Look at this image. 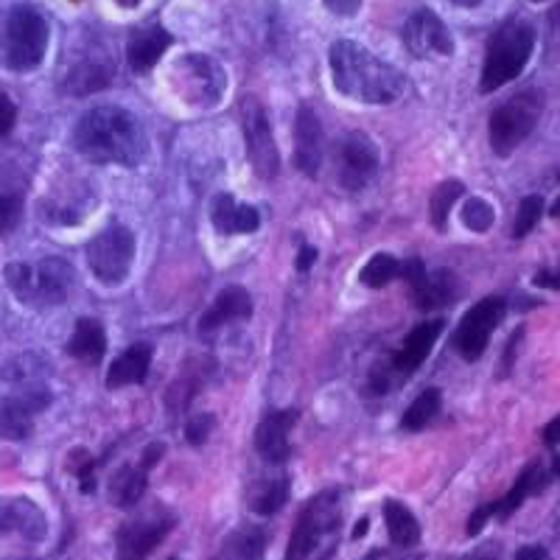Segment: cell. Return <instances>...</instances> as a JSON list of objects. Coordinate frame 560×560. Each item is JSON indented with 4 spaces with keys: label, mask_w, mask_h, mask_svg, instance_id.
Returning <instances> with one entry per match:
<instances>
[{
    "label": "cell",
    "mask_w": 560,
    "mask_h": 560,
    "mask_svg": "<svg viewBox=\"0 0 560 560\" xmlns=\"http://www.w3.org/2000/svg\"><path fill=\"white\" fill-rule=\"evenodd\" d=\"M294 423H298L294 409H278V412L264 415V420L255 429V452L272 465L287 463L289 454H292L289 432H292Z\"/></svg>",
    "instance_id": "d6986e66"
},
{
    "label": "cell",
    "mask_w": 560,
    "mask_h": 560,
    "mask_svg": "<svg viewBox=\"0 0 560 560\" xmlns=\"http://www.w3.org/2000/svg\"><path fill=\"white\" fill-rule=\"evenodd\" d=\"M135 253H138V242H135L132 230L124 228V224L102 230L84 247L90 272L96 275V280L104 287H121L132 272Z\"/></svg>",
    "instance_id": "ba28073f"
},
{
    "label": "cell",
    "mask_w": 560,
    "mask_h": 560,
    "mask_svg": "<svg viewBox=\"0 0 560 560\" xmlns=\"http://www.w3.org/2000/svg\"><path fill=\"white\" fill-rule=\"evenodd\" d=\"M499 555H502V547H499V544H482V547H477L474 552L465 555L463 560H499Z\"/></svg>",
    "instance_id": "7bdbcfd3"
},
{
    "label": "cell",
    "mask_w": 560,
    "mask_h": 560,
    "mask_svg": "<svg viewBox=\"0 0 560 560\" xmlns=\"http://www.w3.org/2000/svg\"><path fill=\"white\" fill-rule=\"evenodd\" d=\"M328 62H331V82L337 93L353 102L393 104L407 90V77L401 70L350 39H339L331 45Z\"/></svg>",
    "instance_id": "7a4b0ae2"
},
{
    "label": "cell",
    "mask_w": 560,
    "mask_h": 560,
    "mask_svg": "<svg viewBox=\"0 0 560 560\" xmlns=\"http://www.w3.org/2000/svg\"><path fill=\"white\" fill-rule=\"evenodd\" d=\"M535 283L538 287H547V289H558V278L552 272H538L535 275Z\"/></svg>",
    "instance_id": "7dc6e473"
},
{
    "label": "cell",
    "mask_w": 560,
    "mask_h": 560,
    "mask_svg": "<svg viewBox=\"0 0 560 560\" xmlns=\"http://www.w3.org/2000/svg\"><path fill=\"white\" fill-rule=\"evenodd\" d=\"M493 222H497V210H493V205L485 202L482 197H471L463 205V224L471 233H488Z\"/></svg>",
    "instance_id": "d590c367"
},
{
    "label": "cell",
    "mask_w": 560,
    "mask_h": 560,
    "mask_svg": "<svg viewBox=\"0 0 560 560\" xmlns=\"http://www.w3.org/2000/svg\"><path fill=\"white\" fill-rule=\"evenodd\" d=\"M368 524H370V518L362 516V522L357 524V529H353V535H350V538H353V541H359V538H364V535H368Z\"/></svg>",
    "instance_id": "c3c4849f"
},
{
    "label": "cell",
    "mask_w": 560,
    "mask_h": 560,
    "mask_svg": "<svg viewBox=\"0 0 560 560\" xmlns=\"http://www.w3.org/2000/svg\"><path fill=\"white\" fill-rule=\"evenodd\" d=\"M325 7L331 9L334 14H342V18H350V14H357L359 7H362V0H323Z\"/></svg>",
    "instance_id": "b9f144b4"
},
{
    "label": "cell",
    "mask_w": 560,
    "mask_h": 560,
    "mask_svg": "<svg viewBox=\"0 0 560 560\" xmlns=\"http://www.w3.org/2000/svg\"><path fill=\"white\" fill-rule=\"evenodd\" d=\"M289 493H292L289 477L261 479V482L249 490V510L258 513V516H275V513H280V510L287 508Z\"/></svg>",
    "instance_id": "4dcf8cb0"
},
{
    "label": "cell",
    "mask_w": 560,
    "mask_h": 560,
    "mask_svg": "<svg viewBox=\"0 0 560 560\" xmlns=\"http://www.w3.org/2000/svg\"><path fill=\"white\" fill-rule=\"evenodd\" d=\"M544 213V199L541 197H524L522 205H518L516 222H513V238H524L527 233H533L541 222Z\"/></svg>",
    "instance_id": "8d00e7d4"
},
{
    "label": "cell",
    "mask_w": 560,
    "mask_h": 560,
    "mask_svg": "<svg viewBox=\"0 0 560 560\" xmlns=\"http://www.w3.org/2000/svg\"><path fill=\"white\" fill-rule=\"evenodd\" d=\"M497 510H499V502L479 504V508L474 510L471 516H468V524H465V535H468V538H477V535L485 529V524H488L490 518L497 516Z\"/></svg>",
    "instance_id": "ab89813d"
},
{
    "label": "cell",
    "mask_w": 560,
    "mask_h": 560,
    "mask_svg": "<svg viewBox=\"0 0 560 560\" xmlns=\"http://www.w3.org/2000/svg\"><path fill=\"white\" fill-rule=\"evenodd\" d=\"M314 261H317V249L308 247V244H303L298 253V269L300 272H308V269L314 267Z\"/></svg>",
    "instance_id": "f6af8a7d"
},
{
    "label": "cell",
    "mask_w": 560,
    "mask_h": 560,
    "mask_svg": "<svg viewBox=\"0 0 560 560\" xmlns=\"http://www.w3.org/2000/svg\"><path fill=\"white\" fill-rule=\"evenodd\" d=\"M294 163L306 177H317L323 168V124H319L317 113L308 104L298 109V121H294Z\"/></svg>",
    "instance_id": "ffe728a7"
},
{
    "label": "cell",
    "mask_w": 560,
    "mask_h": 560,
    "mask_svg": "<svg viewBox=\"0 0 560 560\" xmlns=\"http://www.w3.org/2000/svg\"><path fill=\"white\" fill-rule=\"evenodd\" d=\"M172 34L160 23H147V26L135 28L127 43V57L135 73H149L158 65V59L172 48Z\"/></svg>",
    "instance_id": "7402d4cb"
},
{
    "label": "cell",
    "mask_w": 560,
    "mask_h": 560,
    "mask_svg": "<svg viewBox=\"0 0 560 560\" xmlns=\"http://www.w3.org/2000/svg\"><path fill=\"white\" fill-rule=\"evenodd\" d=\"M409 292L415 298V306L432 312V308L448 306L457 298V278L448 269H434V272H423V278L409 287Z\"/></svg>",
    "instance_id": "484cf974"
},
{
    "label": "cell",
    "mask_w": 560,
    "mask_h": 560,
    "mask_svg": "<svg viewBox=\"0 0 560 560\" xmlns=\"http://www.w3.org/2000/svg\"><path fill=\"white\" fill-rule=\"evenodd\" d=\"M407 51L415 59L427 57H452L454 54V37L448 32V26L429 9H420L412 18L407 20L401 34Z\"/></svg>",
    "instance_id": "2e32d148"
},
{
    "label": "cell",
    "mask_w": 560,
    "mask_h": 560,
    "mask_svg": "<svg viewBox=\"0 0 560 560\" xmlns=\"http://www.w3.org/2000/svg\"><path fill=\"white\" fill-rule=\"evenodd\" d=\"M177 527V516L166 504H154L135 518L124 522L115 533L118 560H147Z\"/></svg>",
    "instance_id": "30bf717a"
},
{
    "label": "cell",
    "mask_w": 560,
    "mask_h": 560,
    "mask_svg": "<svg viewBox=\"0 0 560 560\" xmlns=\"http://www.w3.org/2000/svg\"><path fill=\"white\" fill-rule=\"evenodd\" d=\"M3 278H7V287L12 289L14 298L32 308L59 306L77 287V269H73L70 261L59 258V255H48V258L37 264H7Z\"/></svg>",
    "instance_id": "3957f363"
},
{
    "label": "cell",
    "mask_w": 560,
    "mask_h": 560,
    "mask_svg": "<svg viewBox=\"0 0 560 560\" xmlns=\"http://www.w3.org/2000/svg\"><path fill=\"white\" fill-rule=\"evenodd\" d=\"M558 429H560V418H552L547 423V429H544V443H547L552 452H555V446H558Z\"/></svg>",
    "instance_id": "bcb514c9"
},
{
    "label": "cell",
    "mask_w": 560,
    "mask_h": 560,
    "mask_svg": "<svg viewBox=\"0 0 560 560\" xmlns=\"http://www.w3.org/2000/svg\"><path fill=\"white\" fill-rule=\"evenodd\" d=\"M339 185L345 191L359 194L370 185L378 172V149L364 132H350L339 140L337 147Z\"/></svg>",
    "instance_id": "4fadbf2b"
},
{
    "label": "cell",
    "mask_w": 560,
    "mask_h": 560,
    "mask_svg": "<svg viewBox=\"0 0 560 560\" xmlns=\"http://www.w3.org/2000/svg\"><path fill=\"white\" fill-rule=\"evenodd\" d=\"M269 535L264 527H242L222 541L217 560H264Z\"/></svg>",
    "instance_id": "f546056e"
},
{
    "label": "cell",
    "mask_w": 560,
    "mask_h": 560,
    "mask_svg": "<svg viewBox=\"0 0 560 560\" xmlns=\"http://www.w3.org/2000/svg\"><path fill=\"white\" fill-rule=\"evenodd\" d=\"M73 147L90 163H115L135 168L143 163L149 138L143 124L124 107H96L79 118Z\"/></svg>",
    "instance_id": "6da1fadb"
},
{
    "label": "cell",
    "mask_w": 560,
    "mask_h": 560,
    "mask_svg": "<svg viewBox=\"0 0 560 560\" xmlns=\"http://www.w3.org/2000/svg\"><path fill=\"white\" fill-rule=\"evenodd\" d=\"M465 185L459 179H446V183H440L438 188L432 191V199H429V213H432V224L438 230H446L448 224V213L457 205V199L463 197Z\"/></svg>",
    "instance_id": "836d02e7"
},
{
    "label": "cell",
    "mask_w": 560,
    "mask_h": 560,
    "mask_svg": "<svg viewBox=\"0 0 560 560\" xmlns=\"http://www.w3.org/2000/svg\"><path fill=\"white\" fill-rule=\"evenodd\" d=\"M535 51V28L527 20H508L504 26L490 34L488 48H485L482 62V93H497L504 84H510L522 70L527 68L529 57Z\"/></svg>",
    "instance_id": "277c9868"
},
{
    "label": "cell",
    "mask_w": 560,
    "mask_h": 560,
    "mask_svg": "<svg viewBox=\"0 0 560 560\" xmlns=\"http://www.w3.org/2000/svg\"><path fill=\"white\" fill-rule=\"evenodd\" d=\"M242 132L255 174L261 179L278 177L280 152L278 143H275L272 124H269V115L267 109L261 107V102L253 96L242 98Z\"/></svg>",
    "instance_id": "8fae6325"
},
{
    "label": "cell",
    "mask_w": 560,
    "mask_h": 560,
    "mask_svg": "<svg viewBox=\"0 0 560 560\" xmlns=\"http://www.w3.org/2000/svg\"><path fill=\"white\" fill-rule=\"evenodd\" d=\"M452 3H457V7H479V3H482V0H452Z\"/></svg>",
    "instance_id": "681fc988"
},
{
    "label": "cell",
    "mask_w": 560,
    "mask_h": 560,
    "mask_svg": "<svg viewBox=\"0 0 560 560\" xmlns=\"http://www.w3.org/2000/svg\"><path fill=\"white\" fill-rule=\"evenodd\" d=\"M210 222L219 236H236V233H255L261 228V213L253 205H238L233 194H219L210 205Z\"/></svg>",
    "instance_id": "603a6c76"
},
{
    "label": "cell",
    "mask_w": 560,
    "mask_h": 560,
    "mask_svg": "<svg viewBox=\"0 0 560 560\" xmlns=\"http://www.w3.org/2000/svg\"><path fill=\"white\" fill-rule=\"evenodd\" d=\"M48 535V516L34 499H0V538H20L26 544H43Z\"/></svg>",
    "instance_id": "e0dca14e"
},
{
    "label": "cell",
    "mask_w": 560,
    "mask_h": 560,
    "mask_svg": "<svg viewBox=\"0 0 560 560\" xmlns=\"http://www.w3.org/2000/svg\"><path fill=\"white\" fill-rule=\"evenodd\" d=\"M504 314H508V303L504 298H485L479 300L471 312H465V317L459 319L457 334H454V348H457L459 357L465 362H477L482 359V353L488 350L490 337L502 325Z\"/></svg>",
    "instance_id": "7c38bea8"
},
{
    "label": "cell",
    "mask_w": 560,
    "mask_h": 560,
    "mask_svg": "<svg viewBox=\"0 0 560 560\" xmlns=\"http://www.w3.org/2000/svg\"><path fill=\"white\" fill-rule=\"evenodd\" d=\"M544 115V90H522L518 96H513L510 102H504L502 107L493 109L488 124V138L490 149L499 154V158H510L522 147L524 140L533 135V129L538 127Z\"/></svg>",
    "instance_id": "52a82bcc"
},
{
    "label": "cell",
    "mask_w": 560,
    "mask_h": 560,
    "mask_svg": "<svg viewBox=\"0 0 560 560\" xmlns=\"http://www.w3.org/2000/svg\"><path fill=\"white\" fill-rule=\"evenodd\" d=\"M384 524H387V535L393 547L412 549L420 544L423 529H420L418 516L404 502H395V499L384 502Z\"/></svg>",
    "instance_id": "f1b7e54d"
},
{
    "label": "cell",
    "mask_w": 560,
    "mask_h": 560,
    "mask_svg": "<svg viewBox=\"0 0 560 560\" xmlns=\"http://www.w3.org/2000/svg\"><path fill=\"white\" fill-rule=\"evenodd\" d=\"M23 205H26V194L0 179V230L3 233L18 228L23 219Z\"/></svg>",
    "instance_id": "e575fe53"
},
{
    "label": "cell",
    "mask_w": 560,
    "mask_h": 560,
    "mask_svg": "<svg viewBox=\"0 0 560 560\" xmlns=\"http://www.w3.org/2000/svg\"><path fill=\"white\" fill-rule=\"evenodd\" d=\"M443 328H446L443 319H427V323L415 325L412 331L407 334V339H404V342L398 345V350L389 357V362L384 364V368L389 370V376H393L395 382L412 376L415 370L429 359V353H432V348L438 345Z\"/></svg>",
    "instance_id": "ac0fdd59"
},
{
    "label": "cell",
    "mask_w": 560,
    "mask_h": 560,
    "mask_svg": "<svg viewBox=\"0 0 560 560\" xmlns=\"http://www.w3.org/2000/svg\"><path fill=\"white\" fill-rule=\"evenodd\" d=\"M51 404V393L39 384H26L20 393L0 401V438L9 443L28 440L34 432V418Z\"/></svg>",
    "instance_id": "5bb4252c"
},
{
    "label": "cell",
    "mask_w": 560,
    "mask_h": 560,
    "mask_svg": "<svg viewBox=\"0 0 560 560\" xmlns=\"http://www.w3.org/2000/svg\"><path fill=\"white\" fill-rule=\"evenodd\" d=\"M398 269H401V261L389 253H376L359 272V283L368 289H384L387 283H393L398 278Z\"/></svg>",
    "instance_id": "d6a6232c"
},
{
    "label": "cell",
    "mask_w": 560,
    "mask_h": 560,
    "mask_svg": "<svg viewBox=\"0 0 560 560\" xmlns=\"http://www.w3.org/2000/svg\"><path fill=\"white\" fill-rule=\"evenodd\" d=\"M513 560H549V552L541 544H529V547L518 549V555Z\"/></svg>",
    "instance_id": "ee69618b"
},
{
    "label": "cell",
    "mask_w": 560,
    "mask_h": 560,
    "mask_svg": "<svg viewBox=\"0 0 560 560\" xmlns=\"http://www.w3.org/2000/svg\"><path fill=\"white\" fill-rule=\"evenodd\" d=\"M166 454V446L163 443H149L140 454L138 463L121 465L118 471L109 479V502L118 510H132L138 508L143 493L149 488V471L160 463V457Z\"/></svg>",
    "instance_id": "9a60e30c"
},
{
    "label": "cell",
    "mask_w": 560,
    "mask_h": 560,
    "mask_svg": "<svg viewBox=\"0 0 560 560\" xmlns=\"http://www.w3.org/2000/svg\"><path fill=\"white\" fill-rule=\"evenodd\" d=\"M533 3H541V0H533Z\"/></svg>",
    "instance_id": "f5cc1de1"
},
{
    "label": "cell",
    "mask_w": 560,
    "mask_h": 560,
    "mask_svg": "<svg viewBox=\"0 0 560 560\" xmlns=\"http://www.w3.org/2000/svg\"><path fill=\"white\" fill-rule=\"evenodd\" d=\"M552 482V471H547L544 468L541 459H533V463L524 468L522 474H518V479L513 482V488L508 490V497L499 499V510L497 516L502 518H510L516 510H522V504L527 502L529 497H535V493H544L547 490V485Z\"/></svg>",
    "instance_id": "d4e9b609"
},
{
    "label": "cell",
    "mask_w": 560,
    "mask_h": 560,
    "mask_svg": "<svg viewBox=\"0 0 560 560\" xmlns=\"http://www.w3.org/2000/svg\"><path fill=\"white\" fill-rule=\"evenodd\" d=\"M14 124H18V104L9 98V93L0 90V138H7L14 129Z\"/></svg>",
    "instance_id": "60d3db41"
},
{
    "label": "cell",
    "mask_w": 560,
    "mask_h": 560,
    "mask_svg": "<svg viewBox=\"0 0 560 560\" xmlns=\"http://www.w3.org/2000/svg\"><path fill=\"white\" fill-rule=\"evenodd\" d=\"M73 359H82L88 364H98L107 353V334H104L102 323L98 319H79L77 328H73V337L68 339V348H65Z\"/></svg>",
    "instance_id": "83f0119b"
},
{
    "label": "cell",
    "mask_w": 560,
    "mask_h": 560,
    "mask_svg": "<svg viewBox=\"0 0 560 560\" xmlns=\"http://www.w3.org/2000/svg\"><path fill=\"white\" fill-rule=\"evenodd\" d=\"M51 28L34 7H14L3 23V62L14 73H32L43 65Z\"/></svg>",
    "instance_id": "5b68a950"
},
{
    "label": "cell",
    "mask_w": 560,
    "mask_h": 560,
    "mask_svg": "<svg viewBox=\"0 0 560 560\" xmlns=\"http://www.w3.org/2000/svg\"><path fill=\"white\" fill-rule=\"evenodd\" d=\"M79 457L82 459H73V463H70V471L79 477V490H82V493H93V490H96V463H93V457L84 452H79Z\"/></svg>",
    "instance_id": "f35d334b"
},
{
    "label": "cell",
    "mask_w": 560,
    "mask_h": 560,
    "mask_svg": "<svg viewBox=\"0 0 560 560\" xmlns=\"http://www.w3.org/2000/svg\"><path fill=\"white\" fill-rule=\"evenodd\" d=\"M440 389L438 387H429L423 389V393L415 398L412 404L407 407V412H404L401 418V427L407 429V432H420V429H427L429 423L434 420V415L440 412Z\"/></svg>",
    "instance_id": "1f68e13d"
},
{
    "label": "cell",
    "mask_w": 560,
    "mask_h": 560,
    "mask_svg": "<svg viewBox=\"0 0 560 560\" xmlns=\"http://www.w3.org/2000/svg\"><path fill=\"white\" fill-rule=\"evenodd\" d=\"M339 522H342V493L339 490H323L308 499L298 513L283 560H308L312 555H317L323 541L337 533Z\"/></svg>",
    "instance_id": "8992f818"
},
{
    "label": "cell",
    "mask_w": 560,
    "mask_h": 560,
    "mask_svg": "<svg viewBox=\"0 0 560 560\" xmlns=\"http://www.w3.org/2000/svg\"><path fill=\"white\" fill-rule=\"evenodd\" d=\"M152 368V345L149 342H135L124 350L121 357L115 359L113 368L107 373V387L121 389L132 387V384H143Z\"/></svg>",
    "instance_id": "cb8c5ba5"
},
{
    "label": "cell",
    "mask_w": 560,
    "mask_h": 560,
    "mask_svg": "<svg viewBox=\"0 0 560 560\" xmlns=\"http://www.w3.org/2000/svg\"><path fill=\"white\" fill-rule=\"evenodd\" d=\"M249 317H253V298H249L247 289L228 287L217 294L208 312L199 317V334L217 331L230 323H244Z\"/></svg>",
    "instance_id": "44dd1931"
},
{
    "label": "cell",
    "mask_w": 560,
    "mask_h": 560,
    "mask_svg": "<svg viewBox=\"0 0 560 560\" xmlns=\"http://www.w3.org/2000/svg\"><path fill=\"white\" fill-rule=\"evenodd\" d=\"M115 77V65L109 68L104 59H82L73 70H68L65 77L62 90L70 96H88V93H96L104 90Z\"/></svg>",
    "instance_id": "4316f807"
},
{
    "label": "cell",
    "mask_w": 560,
    "mask_h": 560,
    "mask_svg": "<svg viewBox=\"0 0 560 560\" xmlns=\"http://www.w3.org/2000/svg\"><path fill=\"white\" fill-rule=\"evenodd\" d=\"M174 90L191 107H217L228 90V73L208 54H185L172 68Z\"/></svg>",
    "instance_id": "9c48e42d"
},
{
    "label": "cell",
    "mask_w": 560,
    "mask_h": 560,
    "mask_svg": "<svg viewBox=\"0 0 560 560\" xmlns=\"http://www.w3.org/2000/svg\"><path fill=\"white\" fill-rule=\"evenodd\" d=\"M115 3H118V7H124V9L140 7V0H115Z\"/></svg>",
    "instance_id": "f907efd6"
},
{
    "label": "cell",
    "mask_w": 560,
    "mask_h": 560,
    "mask_svg": "<svg viewBox=\"0 0 560 560\" xmlns=\"http://www.w3.org/2000/svg\"><path fill=\"white\" fill-rule=\"evenodd\" d=\"M382 555H384L382 549H373V552H370L368 558H364V560H382Z\"/></svg>",
    "instance_id": "816d5d0a"
},
{
    "label": "cell",
    "mask_w": 560,
    "mask_h": 560,
    "mask_svg": "<svg viewBox=\"0 0 560 560\" xmlns=\"http://www.w3.org/2000/svg\"><path fill=\"white\" fill-rule=\"evenodd\" d=\"M213 427H217V418H213L210 412L191 415L188 423H185V438H188L191 446H202L205 440L210 438V432H213Z\"/></svg>",
    "instance_id": "74e56055"
}]
</instances>
